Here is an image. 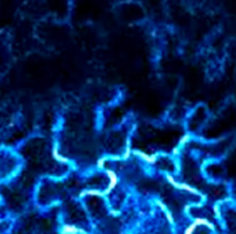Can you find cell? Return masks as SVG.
<instances>
[{
    "instance_id": "1",
    "label": "cell",
    "mask_w": 236,
    "mask_h": 234,
    "mask_svg": "<svg viewBox=\"0 0 236 234\" xmlns=\"http://www.w3.org/2000/svg\"><path fill=\"white\" fill-rule=\"evenodd\" d=\"M63 234H86V232L81 228H78L74 225H65L61 231Z\"/></svg>"
}]
</instances>
